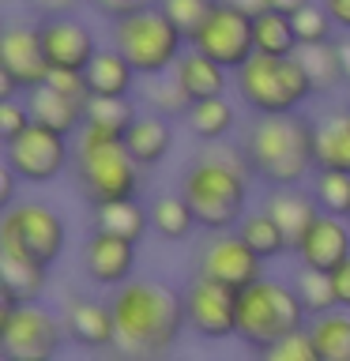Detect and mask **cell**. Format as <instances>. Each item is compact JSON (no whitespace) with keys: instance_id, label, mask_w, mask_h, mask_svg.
Returning <instances> with one entry per match:
<instances>
[{"instance_id":"obj_15","label":"cell","mask_w":350,"mask_h":361,"mask_svg":"<svg viewBox=\"0 0 350 361\" xmlns=\"http://www.w3.org/2000/svg\"><path fill=\"white\" fill-rule=\"evenodd\" d=\"M132 267H135V241H128L121 233H109V230H98V226L87 233L83 271L95 286L117 290L121 282L132 279Z\"/></svg>"},{"instance_id":"obj_46","label":"cell","mask_w":350,"mask_h":361,"mask_svg":"<svg viewBox=\"0 0 350 361\" xmlns=\"http://www.w3.org/2000/svg\"><path fill=\"white\" fill-rule=\"evenodd\" d=\"M301 4H309V0H267V8H279V11H290V16H294V11H298Z\"/></svg>"},{"instance_id":"obj_44","label":"cell","mask_w":350,"mask_h":361,"mask_svg":"<svg viewBox=\"0 0 350 361\" xmlns=\"http://www.w3.org/2000/svg\"><path fill=\"white\" fill-rule=\"evenodd\" d=\"M324 8H327V16L335 19V27L350 34V0H324Z\"/></svg>"},{"instance_id":"obj_21","label":"cell","mask_w":350,"mask_h":361,"mask_svg":"<svg viewBox=\"0 0 350 361\" xmlns=\"http://www.w3.org/2000/svg\"><path fill=\"white\" fill-rule=\"evenodd\" d=\"M45 279H49V264L16 245H0V290L16 293L19 301H38Z\"/></svg>"},{"instance_id":"obj_19","label":"cell","mask_w":350,"mask_h":361,"mask_svg":"<svg viewBox=\"0 0 350 361\" xmlns=\"http://www.w3.org/2000/svg\"><path fill=\"white\" fill-rule=\"evenodd\" d=\"M260 207H264L271 219L282 226V233H286V241H290V252L301 245V237L309 233V226L320 219V203H316L313 188L305 192L298 185H275V188H267V196L260 200Z\"/></svg>"},{"instance_id":"obj_27","label":"cell","mask_w":350,"mask_h":361,"mask_svg":"<svg viewBox=\"0 0 350 361\" xmlns=\"http://www.w3.org/2000/svg\"><path fill=\"white\" fill-rule=\"evenodd\" d=\"M253 42H256V53H271V56H290L301 49L298 30H294V16L279 8L253 11Z\"/></svg>"},{"instance_id":"obj_47","label":"cell","mask_w":350,"mask_h":361,"mask_svg":"<svg viewBox=\"0 0 350 361\" xmlns=\"http://www.w3.org/2000/svg\"><path fill=\"white\" fill-rule=\"evenodd\" d=\"M234 4H241L245 11H260V8H267V0H234Z\"/></svg>"},{"instance_id":"obj_43","label":"cell","mask_w":350,"mask_h":361,"mask_svg":"<svg viewBox=\"0 0 350 361\" xmlns=\"http://www.w3.org/2000/svg\"><path fill=\"white\" fill-rule=\"evenodd\" d=\"M0 180H4V185H0V211H8L11 203H16V188L23 185V177H19L8 162H4V177H0Z\"/></svg>"},{"instance_id":"obj_2","label":"cell","mask_w":350,"mask_h":361,"mask_svg":"<svg viewBox=\"0 0 350 361\" xmlns=\"http://www.w3.org/2000/svg\"><path fill=\"white\" fill-rule=\"evenodd\" d=\"M253 162L245 154V143H207L196 162H188L181 177V192L196 211L200 230L219 233L234 230L248 211V192H253Z\"/></svg>"},{"instance_id":"obj_24","label":"cell","mask_w":350,"mask_h":361,"mask_svg":"<svg viewBox=\"0 0 350 361\" xmlns=\"http://www.w3.org/2000/svg\"><path fill=\"white\" fill-rule=\"evenodd\" d=\"M316 169H343L350 173V109H332L313 121Z\"/></svg>"},{"instance_id":"obj_31","label":"cell","mask_w":350,"mask_h":361,"mask_svg":"<svg viewBox=\"0 0 350 361\" xmlns=\"http://www.w3.org/2000/svg\"><path fill=\"white\" fill-rule=\"evenodd\" d=\"M95 226L98 230H109V233H121L128 241H140L151 226V211H143L140 203L132 200H113V203H98L95 207Z\"/></svg>"},{"instance_id":"obj_14","label":"cell","mask_w":350,"mask_h":361,"mask_svg":"<svg viewBox=\"0 0 350 361\" xmlns=\"http://www.w3.org/2000/svg\"><path fill=\"white\" fill-rule=\"evenodd\" d=\"M42 49L49 68H68V72H87V64L95 61L102 45L95 42V30L76 16H45L38 23Z\"/></svg>"},{"instance_id":"obj_41","label":"cell","mask_w":350,"mask_h":361,"mask_svg":"<svg viewBox=\"0 0 350 361\" xmlns=\"http://www.w3.org/2000/svg\"><path fill=\"white\" fill-rule=\"evenodd\" d=\"M327 275H332V286H335L339 309H350V256H346L335 271H327Z\"/></svg>"},{"instance_id":"obj_32","label":"cell","mask_w":350,"mask_h":361,"mask_svg":"<svg viewBox=\"0 0 350 361\" xmlns=\"http://www.w3.org/2000/svg\"><path fill=\"white\" fill-rule=\"evenodd\" d=\"M135 117H140V109H135L132 94H90L87 98V124H95V128L124 135Z\"/></svg>"},{"instance_id":"obj_16","label":"cell","mask_w":350,"mask_h":361,"mask_svg":"<svg viewBox=\"0 0 350 361\" xmlns=\"http://www.w3.org/2000/svg\"><path fill=\"white\" fill-rule=\"evenodd\" d=\"M0 72H8L23 90H34L49 79V61H45L42 49V34L38 23L27 27V23H11L0 38Z\"/></svg>"},{"instance_id":"obj_25","label":"cell","mask_w":350,"mask_h":361,"mask_svg":"<svg viewBox=\"0 0 350 361\" xmlns=\"http://www.w3.org/2000/svg\"><path fill=\"white\" fill-rule=\"evenodd\" d=\"M181 121H185V128L196 135L200 143H219V140H226V135L234 132L237 109H234V102L226 98V94H215V98L192 102Z\"/></svg>"},{"instance_id":"obj_13","label":"cell","mask_w":350,"mask_h":361,"mask_svg":"<svg viewBox=\"0 0 350 361\" xmlns=\"http://www.w3.org/2000/svg\"><path fill=\"white\" fill-rule=\"evenodd\" d=\"M264 264L267 259H260L237 230L211 233L207 241H203V248L196 252V275L226 282V286H234V290L256 282L260 275H264Z\"/></svg>"},{"instance_id":"obj_18","label":"cell","mask_w":350,"mask_h":361,"mask_svg":"<svg viewBox=\"0 0 350 361\" xmlns=\"http://www.w3.org/2000/svg\"><path fill=\"white\" fill-rule=\"evenodd\" d=\"M64 331L79 350H113L117 343L113 305L95 298H72L64 309Z\"/></svg>"},{"instance_id":"obj_11","label":"cell","mask_w":350,"mask_h":361,"mask_svg":"<svg viewBox=\"0 0 350 361\" xmlns=\"http://www.w3.org/2000/svg\"><path fill=\"white\" fill-rule=\"evenodd\" d=\"M64 320H56L38 301H23L11 324L0 331V354L4 361H49L64 346Z\"/></svg>"},{"instance_id":"obj_3","label":"cell","mask_w":350,"mask_h":361,"mask_svg":"<svg viewBox=\"0 0 350 361\" xmlns=\"http://www.w3.org/2000/svg\"><path fill=\"white\" fill-rule=\"evenodd\" d=\"M245 154L253 162V173L260 185H301L309 173H316V140H313V117L301 109L294 113H256V121L245 128Z\"/></svg>"},{"instance_id":"obj_17","label":"cell","mask_w":350,"mask_h":361,"mask_svg":"<svg viewBox=\"0 0 350 361\" xmlns=\"http://www.w3.org/2000/svg\"><path fill=\"white\" fill-rule=\"evenodd\" d=\"M294 256L301 264H309L316 271H335L350 256V219L320 211V219L309 226V233L301 237V245L294 248Z\"/></svg>"},{"instance_id":"obj_34","label":"cell","mask_w":350,"mask_h":361,"mask_svg":"<svg viewBox=\"0 0 350 361\" xmlns=\"http://www.w3.org/2000/svg\"><path fill=\"white\" fill-rule=\"evenodd\" d=\"M298 56H301L305 72L313 75L316 94H327L332 87L343 83V68H339V56H335V38L320 42V45H301Z\"/></svg>"},{"instance_id":"obj_38","label":"cell","mask_w":350,"mask_h":361,"mask_svg":"<svg viewBox=\"0 0 350 361\" xmlns=\"http://www.w3.org/2000/svg\"><path fill=\"white\" fill-rule=\"evenodd\" d=\"M147 102H151L155 113H166V117H185V109L192 102L185 98V90L177 87L174 75H151V87H147Z\"/></svg>"},{"instance_id":"obj_5","label":"cell","mask_w":350,"mask_h":361,"mask_svg":"<svg viewBox=\"0 0 350 361\" xmlns=\"http://www.w3.org/2000/svg\"><path fill=\"white\" fill-rule=\"evenodd\" d=\"M109 38L124 56H128V64L135 72L147 75V79L166 75L169 68L177 64V56L188 49L185 30L158 8V0L128 11V16H121V19H109Z\"/></svg>"},{"instance_id":"obj_36","label":"cell","mask_w":350,"mask_h":361,"mask_svg":"<svg viewBox=\"0 0 350 361\" xmlns=\"http://www.w3.org/2000/svg\"><path fill=\"white\" fill-rule=\"evenodd\" d=\"M294 30H298V42L301 45H320V42H332L335 38V19L327 16L324 0H309L294 11Z\"/></svg>"},{"instance_id":"obj_12","label":"cell","mask_w":350,"mask_h":361,"mask_svg":"<svg viewBox=\"0 0 350 361\" xmlns=\"http://www.w3.org/2000/svg\"><path fill=\"white\" fill-rule=\"evenodd\" d=\"M185 312L188 331L203 343H222L237 335V290L207 275H196L185 286Z\"/></svg>"},{"instance_id":"obj_7","label":"cell","mask_w":350,"mask_h":361,"mask_svg":"<svg viewBox=\"0 0 350 361\" xmlns=\"http://www.w3.org/2000/svg\"><path fill=\"white\" fill-rule=\"evenodd\" d=\"M234 87L253 113H294L316 94L313 75L305 72L301 56L253 53L234 72Z\"/></svg>"},{"instance_id":"obj_35","label":"cell","mask_w":350,"mask_h":361,"mask_svg":"<svg viewBox=\"0 0 350 361\" xmlns=\"http://www.w3.org/2000/svg\"><path fill=\"white\" fill-rule=\"evenodd\" d=\"M313 196L320 203V211L350 219V173H343V169H316Z\"/></svg>"},{"instance_id":"obj_9","label":"cell","mask_w":350,"mask_h":361,"mask_svg":"<svg viewBox=\"0 0 350 361\" xmlns=\"http://www.w3.org/2000/svg\"><path fill=\"white\" fill-rule=\"evenodd\" d=\"M0 245H16L53 267L68 245V226L49 203H42V200L19 203L16 200L4 211V219H0Z\"/></svg>"},{"instance_id":"obj_4","label":"cell","mask_w":350,"mask_h":361,"mask_svg":"<svg viewBox=\"0 0 350 361\" xmlns=\"http://www.w3.org/2000/svg\"><path fill=\"white\" fill-rule=\"evenodd\" d=\"M140 162L124 147V135H113L106 128L83 124L76 132V151H72V173L76 188L90 207L113 200H132L140 192Z\"/></svg>"},{"instance_id":"obj_26","label":"cell","mask_w":350,"mask_h":361,"mask_svg":"<svg viewBox=\"0 0 350 361\" xmlns=\"http://www.w3.org/2000/svg\"><path fill=\"white\" fill-rule=\"evenodd\" d=\"M87 87L90 94H132V83H135V68L128 64V56H124L117 45H106V49L95 53V61L87 64Z\"/></svg>"},{"instance_id":"obj_39","label":"cell","mask_w":350,"mask_h":361,"mask_svg":"<svg viewBox=\"0 0 350 361\" xmlns=\"http://www.w3.org/2000/svg\"><path fill=\"white\" fill-rule=\"evenodd\" d=\"M158 8H162L166 16L185 30V38L192 42V34H196L203 27V19L211 16L215 0H158Z\"/></svg>"},{"instance_id":"obj_20","label":"cell","mask_w":350,"mask_h":361,"mask_svg":"<svg viewBox=\"0 0 350 361\" xmlns=\"http://www.w3.org/2000/svg\"><path fill=\"white\" fill-rule=\"evenodd\" d=\"M169 75L177 79V87L185 90V98L188 102H200V98H215V94H226L234 83V72L230 68H222L219 61H211L207 53H200V49H188L177 56V64L169 68Z\"/></svg>"},{"instance_id":"obj_40","label":"cell","mask_w":350,"mask_h":361,"mask_svg":"<svg viewBox=\"0 0 350 361\" xmlns=\"http://www.w3.org/2000/svg\"><path fill=\"white\" fill-rule=\"evenodd\" d=\"M34 121L30 113V102H19V98H0V140H16V135Z\"/></svg>"},{"instance_id":"obj_30","label":"cell","mask_w":350,"mask_h":361,"mask_svg":"<svg viewBox=\"0 0 350 361\" xmlns=\"http://www.w3.org/2000/svg\"><path fill=\"white\" fill-rule=\"evenodd\" d=\"M320 361H350V309H332L309 320Z\"/></svg>"},{"instance_id":"obj_29","label":"cell","mask_w":350,"mask_h":361,"mask_svg":"<svg viewBox=\"0 0 350 361\" xmlns=\"http://www.w3.org/2000/svg\"><path fill=\"white\" fill-rule=\"evenodd\" d=\"M234 230L245 237L248 248H253L260 259H279L282 252H290V241H286V233H282V226L271 219L264 207L245 211V214H241V222H237Z\"/></svg>"},{"instance_id":"obj_33","label":"cell","mask_w":350,"mask_h":361,"mask_svg":"<svg viewBox=\"0 0 350 361\" xmlns=\"http://www.w3.org/2000/svg\"><path fill=\"white\" fill-rule=\"evenodd\" d=\"M294 290H298L301 309L309 320L339 309V298H335V286H332V275H327V271H316L309 264H301V271L294 275Z\"/></svg>"},{"instance_id":"obj_8","label":"cell","mask_w":350,"mask_h":361,"mask_svg":"<svg viewBox=\"0 0 350 361\" xmlns=\"http://www.w3.org/2000/svg\"><path fill=\"white\" fill-rule=\"evenodd\" d=\"M72 135L49 128L42 121H30L16 140L4 143V162L23 177V185H49L72 166Z\"/></svg>"},{"instance_id":"obj_42","label":"cell","mask_w":350,"mask_h":361,"mask_svg":"<svg viewBox=\"0 0 350 361\" xmlns=\"http://www.w3.org/2000/svg\"><path fill=\"white\" fill-rule=\"evenodd\" d=\"M143 4H155V0H95V8L106 19H121V16H128V11H135V8H143Z\"/></svg>"},{"instance_id":"obj_23","label":"cell","mask_w":350,"mask_h":361,"mask_svg":"<svg viewBox=\"0 0 350 361\" xmlns=\"http://www.w3.org/2000/svg\"><path fill=\"white\" fill-rule=\"evenodd\" d=\"M169 121L174 117H166V113H147V117H135L132 128L124 132V147L143 169L166 162V154L174 151V124Z\"/></svg>"},{"instance_id":"obj_37","label":"cell","mask_w":350,"mask_h":361,"mask_svg":"<svg viewBox=\"0 0 350 361\" xmlns=\"http://www.w3.org/2000/svg\"><path fill=\"white\" fill-rule=\"evenodd\" d=\"M260 357L267 361H320V354H316V343L309 335V324L305 327H294V331H286L282 338H275Z\"/></svg>"},{"instance_id":"obj_1","label":"cell","mask_w":350,"mask_h":361,"mask_svg":"<svg viewBox=\"0 0 350 361\" xmlns=\"http://www.w3.org/2000/svg\"><path fill=\"white\" fill-rule=\"evenodd\" d=\"M113 324L117 343L113 350L124 357H162L177 346L188 327L185 293L162 279H128L113 290Z\"/></svg>"},{"instance_id":"obj_22","label":"cell","mask_w":350,"mask_h":361,"mask_svg":"<svg viewBox=\"0 0 350 361\" xmlns=\"http://www.w3.org/2000/svg\"><path fill=\"white\" fill-rule=\"evenodd\" d=\"M27 102H30L34 121L49 124V128L64 132V135H72V140H76V132L87 124V98L61 94V90L49 87V83H42V87L27 90Z\"/></svg>"},{"instance_id":"obj_6","label":"cell","mask_w":350,"mask_h":361,"mask_svg":"<svg viewBox=\"0 0 350 361\" xmlns=\"http://www.w3.org/2000/svg\"><path fill=\"white\" fill-rule=\"evenodd\" d=\"M309 316L301 309V298L294 290V282H279L260 275L256 282L237 290V335L248 350L264 354V350L282 338L294 327H305Z\"/></svg>"},{"instance_id":"obj_45","label":"cell","mask_w":350,"mask_h":361,"mask_svg":"<svg viewBox=\"0 0 350 361\" xmlns=\"http://www.w3.org/2000/svg\"><path fill=\"white\" fill-rule=\"evenodd\" d=\"M335 56H339V68H343V83L350 87V34L346 30L335 38Z\"/></svg>"},{"instance_id":"obj_10","label":"cell","mask_w":350,"mask_h":361,"mask_svg":"<svg viewBox=\"0 0 350 361\" xmlns=\"http://www.w3.org/2000/svg\"><path fill=\"white\" fill-rule=\"evenodd\" d=\"M192 49L207 53L211 61H219L222 68L237 72L248 56L256 53L253 42V11H245L234 0H215L211 16L203 19V27L192 34Z\"/></svg>"},{"instance_id":"obj_28","label":"cell","mask_w":350,"mask_h":361,"mask_svg":"<svg viewBox=\"0 0 350 361\" xmlns=\"http://www.w3.org/2000/svg\"><path fill=\"white\" fill-rule=\"evenodd\" d=\"M196 226V211L185 200V192H162L158 200H151V230L162 241H185Z\"/></svg>"}]
</instances>
